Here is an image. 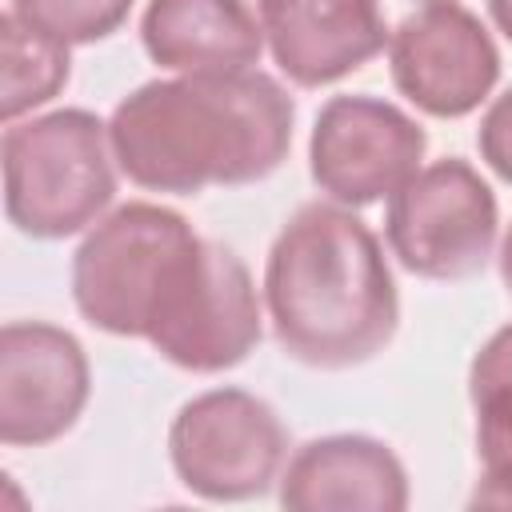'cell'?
<instances>
[{
  "instance_id": "6da1fadb",
  "label": "cell",
  "mask_w": 512,
  "mask_h": 512,
  "mask_svg": "<svg viewBox=\"0 0 512 512\" xmlns=\"http://www.w3.org/2000/svg\"><path fill=\"white\" fill-rule=\"evenodd\" d=\"M76 312L148 340L184 372H228L260 344V296L248 264L160 204L128 200L88 228L72 256Z\"/></svg>"
},
{
  "instance_id": "7a4b0ae2",
  "label": "cell",
  "mask_w": 512,
  "mask_h": 512,
  "mask_svg": "<svg viewBox=\"0 0 512 512\" xmlns=\"http://www.w3.org/2000/svg\"><path fill=\"white\" fill-rule=\"evenodd\" d=\"M296 104L260 68L148 80L108 116L120 172L148 192L196 196L272 176L292 148Z\"/></svg>"
},
{
  "instance_id": "3957f363",
  "label": "cell",
  "mask_w": 512,
  "mask_h": 512,
  "mask_svg": "<svg viewBox=\"0 0 512 512\" xmlns=\"http://www.w3.org/2000/svg\"><path fill=\"white\" fill-rule=\"evenodd\" d=\"M264 308L284 356L344 372L400 328V292L372 228L344 204H304L268 248Z\"/></svg>"
},
{
  "instance_id": "277c9868",
  "label": "cell",
  "mask_w": 512,
  "mask_h": 512,
  "mask_svg": "<svg viewBox=\"0 0 512 512\" xmlns=\"http://www.w3.org/2000/svg\"><path fill=\"white\" fill-rule=\"evenodd\" d=\"M108 124L88 108H56L4 124V216L32 240L92 228L116 196Z\"/></svg>"
},
{
  "instance_id": "5b68a950",
  "label": "cell",
  "mask_w": 512,
  "mask_h": 512,
  "mask_svg": "<svg viewBox=\"0 0 512 512\" xmlns=\"http://www.w3.org/2000/svg\"><path fill=\"white\" fill-rule=\"evenodd\" d=\"M500 232L488 180L460 156L416 168L384 212V236L404 272L420 280H468L484 272Z\"/></svg>"
},
{
  "instance_id": "8992f818",
  "label": "cell",
  "mask_w": 512,
  "mask_h": 512,
  "mask_svg": "<svg viewBox=\"0 0 512 512\" xmlns=\"http://www.w3.org/2000/svg\"><path fill=\"white\" fill-rule=\"evenodd\" d=\"M168 460L176 480L200 500H256L284 472L288 428L268 400L244 388H212L172 416Z\"/></svg>"
},
{
  "instance_id": "52a82bcc",
  "label": "cell",
  "mask_w": 512,
  "mask_h": 512,
  "mask_svg": "<svg viewBox=\"0 0 512 512\" xmlns=\"http://www.w3.org/2000/svg\"><path fill=\"white\" fill-rule=\"evenodd\" d=\"M428 132L380 96H332L308 136L312 184L344 204L368 208L392 196L424 160Z\"/></svg>"
},
{
  "instance_id": "ba28073f",
  "label": "cell",
  "mask_w": 512,
  "mask_h": 512,
  "mask_svg": "<svg viewBox=\"0 0 512 512\" xmlns=\"http://www.w3.org/2000/svg\"><path fill=\"white\" fill-rule=\"evenodd\" d=\"M388 72L396 92L436 120L476 112L500 80V52L464 4L440 0L404 16L388 36Z\"/></svg>"
},
{
  "instance_id": "9c48e42d",
  "label": "cell",
  "mask_w": 512,
  "mask_h": 512,
  "mask_svg": "<svg viewBox=\"0 0 512 512\" xmlns=\"http://www.w3.org/2000/svg\"><path fill=\"white\" fill-rule=\"evenodd\" d=\"M92 392L84 344L44 320L0 328V444L44 448L76 428Z\"/></svg>"
},
{
  "instance_id": "30bf717a",
  "label": "cell",
  "mask_w": 512,
  "mask_h": 512,
  "mask_svg": "<svg viewBox=\"0 0 512 512\" xmlns=\"http://www.w3.org/2000/svg\"><path fill=\"white\" fill-rule=\"evenodd\" d=\"M276 68L300 88H324L388 48L380 0H256Z\"/></svg>"
},
{
  "instance_id": "8fae6325",
  "label": "cell",
  "mask_w": 512,
  "mask_h": 512,
  "mask_svg": "<svg viewBox=\"0 0 512 512\" xmlns=\"http://www.w3.org/2000/svg\"><path fill=\"white\" fill-rule=\"evenodd\" d=\"M276 488L280 504L292 512H404L412 500L400 456L364 432H336L300 444Z\"/></svg>"
},
{
  "instance_id": "7c38bea8",
  "label": "cell",
  "mask_w": 512,
  "mask_h": 512,
  "mask_svg": "<svg viewBox=\"0 0 512 512\" xmlns=\"http://www.w3.org/2000/svg\"><path fill=\"white\" fill-rule=\"evenodd\" d=\"M140 40L152 64L192 72H244L260 64L264 28L244 0H148Z\"/></svg>"
},
{
  "instance_id": "4fadbf2b",
  "label": "cell",
  "mask_w": 512,
  "mask_h": 512,
  "mask_svg": "<svg viewBox=\"0 0 512 512\" xmlns=\"http://www.w3.org/2000/svg\"><path fill=\"white\" fill-rule=\"evenodd\" d=\"M468 404L484 480L468 504L512 508V324L496 328L468 364Z\"/></svg>"
},
{
  "instance_id": "5bb4252c",
  "label": "cell",
  "mask_w": 512,
  "mask_h": 512,
  "mask_svg": "<svg viewBox=\"0 0 512 512\" xmlns=\"http://www.w3.org/2000/svg\"><path fill=\"white\" fill-rule=\"evenodd\" d=\"M0 120L16 124L20 116L36 112L40 104L56 100L72 76L68 44L32 28L12 8L0 16Z\"/></svg>"
},
{
  "instance_id": "9a60e30c",
  "label": "cell",
  "mask_w": 512,
  "mask_h": 512,
  "mask_svg": "<svg viewBox=\"0 0 512 512\" xmlns=\"http://www.w3.org/2000/svg\"><path fill=\"white\" fill-rule=\"evenodd\" d=\"M32 28L72 44L108 40L132 12V0H12L8 4Z\"/></svg>"
},
{
  "instance_id": "2e32d148",
  "label": "cell",
  "mask_w": 512,
  "mask_h": 512,
  "mask_svg": "<svg viewBox=\"0 0 512 512\" xmlns=\"http://www.w3.org/2000/svg\"><path fill=\"white\" fill-rule=\"evenodd\" d=\"M476 148H480V160H484L504 184H512V88L500 92V96L488 104V112L480 116Z\"/></svg>"
},
{
  "instance_id": "e0dca14e",
  "label": "cell",
  "mask_w": 512,
  "mask_h": 512,
  "mask_svg": "<svg viewBox=\"0 0 512 512\" xmlns=\"http://www.w3.org/2000/svg\"><path fill=\"white\" fill-rule=\"evenodd\" d=\"M488 4V16H492V24L512 40V0H484Z\"/></svg>"
},
{
  "instance_id": "ac0fdd59",
  "label": "cell",
  "mask_w": 512,
  "mask_h": 512,
  "mask_svg": "<svg viewBox=\"0 0 512 512\" xmlns=\"http://www.w3.org/2000/svg\"><path fill=\"white\" fill-rule=\"evenodd\" d=\"M500 280H504V288L512 296V228H508V236L500 244Z\"/></svg>"
},
{
  "instance_id": "d6986e66",
  "label": "cell",
  "mask_w": 512,
  "mask_h": 512,
  "mask_svg": "<svg viewBox=\"0 0 512 512\" xmlns=\"http://www.w3.org/2000/svg\"><path fill=\"white\" fill-rule=\"evenodd\" d=\"M424 4H440V0H424Z\"/></svg>"
}]
</instances>
